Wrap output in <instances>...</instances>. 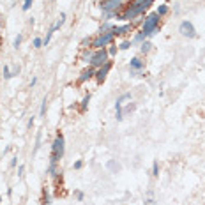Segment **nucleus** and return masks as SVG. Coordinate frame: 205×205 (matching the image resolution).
<instances>
[{
    "label": "nucleus",
    "mask_w": 205,
    "mask_h": 205,
    "mask_svg": "<svg viewBox=\"0 0 205 205\" xmlns=\"http://www.w3.org/2000/svg\"><path fill=\"white\" fill-rule=\"evenodd\" d=\"M64 152H65V142H64L62 133H58V135L55 136L53 143H51V156H50V168H48V173H50L51 177H58L60 172H58L57 165H58V161L64 158Z\"/></svg>",
    "instance_id": "f257e3e1"
},
{
    "label": "nucleus",
    "mask_w": 205,
    "mask_h": 205,
    "mask_svg": "<svg viewBox=\"0 0 205 205\" xmlns=\"http://www.w3.org/2000/svg\"><path fill=\"white\" fill-rule=\"evenodd\" d=\"M154 0H135V2H131V5L119 16V19H124V21H131V19H135L136 16H140V14H143L149 7H150V4H152Z\"/></svg>",
    "instance_id": "f03ea898"
},
{
    "label": "nucleus",
    "mask_w": 205,
    "mask_h": 205,
    "mask_svg": "<svg viewBox=\"0 0 205 205\" xmlns=\"http://www.w3.org/2000/svg\"><path fill=\"white\" fill-rule=\"evenodd\" d=\"M159 14L158 12H150V14H147L145 16V21H143V28H142V32H145L149 37L150 35H154L156 32H158V28H159Z\"/></svg>",
    "instance_id": "7ed1b4c3"
},
{
    "label": "nucleus",
    "mask_w": 205,
    "mask_h": 205,
    "mask_svg": "<svg viewBox=\"0 0 205 205\" xmlns=\"http://www.w3.org/2000/svg\"><path fill=\"white\" fill-rule=\"evenodd\" d=\"M113 32H99V35L97 37H94L92 39V48L94 50H101V48H104V46H108V44H111V41H113Z\"/></svg>",
    "instance_id": "20e7f679"
},
{
    "label": "nucleus",
    "mask_w": 205,
    "mask_h": 205,
    "mask_svg": "<svg viewBox=\"0 0 205 205\" xmlns=\"http://www.w3.org/2000/svg\"><path fill=\"white\" fill-rule=\"evenodd\" d=\"M108 51L104 50V48H101V50H96L94 53H92V58H90V65L92 67H101V65H104L106 62H108Z\"/></svg>",
    "instance_id": "39448f33"
},
{
    "label": "nucleus",
    "mask_w": 205,
    "mask_h": 205,
    "mask_svg": "<svg viewBox=\"0 0 205 205\" xmlns=\"http://www.w3.org/2000/svg\"><path fill=\"white\" fill-rule=\"evenodd\" d=\"M179 32H181L184 37H188V39H195V37H196V30H195L193 23L188 21V19L181 21V25H179Z\"/></svg>",
    "instance_id": "423d86ee"
},
{
    "label": "nucleus",
    "mask_w": 205,
    "mask_h": 205,
    "mask_svg": "<svg viewBox=\"0 0 205 205\" xmlns=\"http://www.w3.org/2000/svg\"><path fill=\"white\" fill-rule=\"evenodd\" d=\"M113 67V64H111V60H108L104 65H101L99 67V71H96V80H97V83H103L104 80H106V76H108V73H110V69Z\"/></svg>",
    "instance_id": "0eeeda50"
},
{
    "label": "nucleus",
    "mask_w": 205,
    "mask_h": 205,
    "mask_svg": "<svg viewBox=\"0 0 205 205\" xmlns=\"http://www.w3.org/2000/svg\"><path fill=\"white\" fill-rule=\"evenodd\" d=\"M127 99H131V94L129 92H126V94H122L117 101H115V110H117V120H122L124 119V111H122V104H124V101H127Z\"/></svg>",
    "instance_id": "6e6552de"
},
{
    "label": "nucleus",
    "mask_w": 205,
    "mask_h": 205,
    "mask_svg": "<svg viewBox=\"0 0 205 205\" xmlns=\"http://www.w3.org/2000/svg\"><path fill=\"white\" fill-rule=\"evenodd\" d=\"M94 74H96V71H94V67H92V65H90V67H87V69H83V71L80 73V76H78V85H83L87 80L94 78Z\"/></svg>",
    "instance_id": "1a4fd4ad"
},
{
    "label": "nucleus",
    "mask_w": 205,
    "mask_h": 205,
    "mask_svg": "<svg viewBox=\"0 0 205 205\" xmlns=\"http://www.w3.org/2000/svg\"><path fill=\"white\" fill-rule=\"evenodd\" d=\"M131 28H133V25H131V23H126V25H122V27H113L111 32H113V35H124V34L131 32Z\"/></svg>",
    "instance_id": "9d476101"
},
{
    "label": "nucleus",
    "mask_w": 205,
    "mask_h": 205,
    "mask_svg": "<svg viewBox=\"0 0 205 205\" xmlns=\"http://www.w3.org/2000/svg\"><path fill=\"white\" fill-rule=\"evenodd\" d=\"M129 67H131V71H138V73H140V71L145 67V62H143V60H140L138 57H135V58H131Z\"/></svg>",
    "instance_id": "9b49d317"
},
{
    "label": "nucleus",
    "mask_w": 205,
    "mask_h": 205,
    "mask_svg": "<svg viewBox=\"0 0 205 205\" xmlns=\"http://www.w3.org/2000/svg\"><path fill=\"white\" fill-rule=\"evenodd\" d=\"M41 142H42V133L39 131V133H37V138H35V145H34V150H32V154H37V150L41 149Z\"/></svg>",
    "instance_id": "f8f14e48"
},
{
    "label": "nucleus",
    "mask_w": 205,
    "mask_h": 205,
    "mask_svg": "<svg viewBox=\"0 0 205 205\" xmlns=\"http://www.w3.org/2000/svg\"><path fill=\"white\" fill-rule=\"evenodd\" d=\"M150 50H152V42H150V41H143L142 46H140V51H142V53H149Z\"/></svg>",
    "instance_id": "ddd939ff"
},
{
    "label": "nucleus",
    "mask_w": 205,
    "mask_h": 205,
    "mask_svg": "<svg viewBox=\"0 0 205 205\" xmlns=\"http://www.w3.org/2000/svg\"><path fill=\"white\" fill-rule=\"evenodd\" d=\"M88 103H90V94H87V96L83 97L81 104H80V111H81V113H83V111H87V106H88Z\"/></svg>",
    "instance_id": "4468645a"
},
{
    "label": "nucleus",
    "mask_w": 205,
    "mask_h": 205,
    "mask_svg": "<svg viewBox=\"0 0 205 205\" xmlns=\"http://www.w3.org/2000/svg\"><path fill=\"white\" fill-rule=\"evenodd\" d=\"M106 166H108V168H110V170H111L113 173L120 172V165H119V163H115L113 159H111V161H108V165H106Z\"/></svg>",
    "instance_id": "2eb2a0df"
},
{
    "label": "nucleus",
    "mask_w": 205,
    "mask_h": 205,
    "mask_svg": "<svg viewBox=\"0 0 205 205\" xmlns=\"http://www.w3.org/2000/svg\"><path fill=\"white\" fill-rule=\"evenodd\" d=\"M147 37H149V35H147L145 32H138V34L135 35V42H143Z\"/></svg>",
    "instance_id": "dca6fc26"
},
{
    "label": "nucleus",
    "mask_w": 205,
    "mask_h": 205,
    "mask_svg": "<svg viewBox=\"0 0 205 205\" xmlns=\"http://www.w3.org/2000/svg\"><path fill=\"white\" fill-rule=\"evenodd\" d=\"M2 74H4V78H5V80H11V78H12V71L9 69V65H4Z\"/></svg>",
    "instance_id": "f3484780"
},
{
    "label": "nucleus",
    "mask_w": 205,
    "mask_h": 205,
    "mask_svg": "<svg viewBox=\"0 0 205 205\" xmlns=\"http://www.w3.org/2000/svg\"><path fill=\"white\" fill-rule=\"evenodd\" d=\"M156 12H158L159 16H165V14L168 12V5H166V4H161V5L158 7V11H156Z\"/></svg>",
    "instance_id": "a211bd4d"
},
{
    "label": "nucleus",
    "mask_w": 205,
    "mask_h": 205,
    "mask_svg": "<svg viewBox=\"0 0 205 205\" xmlns=\"http://www.w3.org/2000/svg\"><path fill=\"white\" fill-rule=\"evenodd\" d=\"M64 23H65V14H64V12H60V16H58V21H57L55 25H57V28H60Z\"/></svg>",
    "instance_id": "6ab92c4d"
},
{
    "label": "nucleus",
    "mask_w": 205,
    "mask_h": 205,
    "mask_svg": "<svg viewBox=\"0 0 205 205\" xmlns=\"http://www.w3.org/2000/svg\"><path fill=\"white\" fill-rule=\"evenodd\" d=\"M21 41H23V35H21V34H18V35L14 37V42H12V46H14V48H19Z\"/></svg>",
    "instance_id": "aec40b11"
},
{
    "label": "nucleus",
    "mask_w": 205,
    "mask_h": 205,
    "mask_svg": "<svg viewBox=\"0 0 205 205\" xmlns=\"http://www.w3.org/2000/svg\"><path fill=\"white\" fill-rule=\"evenodd\" d=\"M152 175H154V177H158V175H159V163H158V161H154V163H152Z\"/></svg>",
    "instance_id": "412c9836"
},
{
    "label": "nucleus",
    "mask_w": 205,
    "mask_h": 205,
    "mask_svg": "<svg viewBox=\"0 0 205 205\" xmlns=\"http://www.w3.org/2000/svg\"><path fill=\"white\" fill-rule=\"evenodd\" d=\"M30 7H32V0H23V5H21V9H23V11L27 12V11H28Z\"/></svg>",
    "instance_id": "4be33fe9"
},
{
    "label": "nucleus",
    "mask_w": 205,
    "mask_h": 205,
    "mask_svg": "<svg viewBox=\"0 0 205 205\" xmlns=\"http://www.w3.org/2000/svg\"><path fill=\"white\" fill-rule=\"evenodd\" d=\"M32 44H34V48H41V46H42V39H41V37H35Z\"/></svg>",
    "instance_id": "5701e85b"
},
{
    "label": "nucleus",
    "mask_w": 205,
    "mask_h": 205,
    "mask_svg": "<svg viewBox=\"0 0 205 205\" xmlns=\"http://www.w3.org/2000/svg\"><path fill=\"white\" fill-rule=\"evenodd\" d=\"M90 58H92V51H85V53H83V60H85V62H90Z\"/></svg>",
    "instance_id": "b1692460"
},
{
    "label": "nucleus",
    "mask_w": 205,
    "mask_h": 205,
    "mask_svg": "<svg viewBox=\"0 0 205 205\" xmlns=\"http://www.w3.org/2000/svg\"><path fill=\"white\" fill-rule=\"evenodd\" d=\"M41 204H42V205L51 204V202H50V195H48V193H44V196H42V202H41Z\"/></svg>",
    "instance_id": "393cba45"
},
{
    "label": "nucleus",
    "mask_w": 205,
    "mask_h": 205,
    "mask_svg": "<svg viewBox=\"0 0 205 205\" xmlns=\"http://www.w3.org/2000/svg\"><path fill=\"white\" fill-rule=\"evenodd\" d=\"M81 166H83V161H81V159H78V161H76V163L73 165V168H74V170H80Z\"/></svg>",
    "instance_id": "a878e982"
},
{
    "label": "nucleus",
    "mask_w": 205,
    "mask_h": 205,
    "mask_svg": "<svg viewBox=\"0 0 205 205\" xmlns=\"http://www.w3.org/2000/svg\"><path fill=\"white\" fill-rule=\"evenodd\" d=\"M127 48H131V42H129V41H124V42L120 44V50H127Z\"/></svg>",
    "instance_id": "bb28decb"
},
{
    "label": "nucleus",
    "mask_w": 205,
    "mask_h": 205,
    "mask_svg": "<svg viewBox=\"0 0 205 205\" xmlns=\"http://www.w3.org/2000/svg\"><path fill=\"white\" fill-rule=\"evenodd\" d=\"M44 111H46V97H44L42 103H41V115H44Z\"/></svg>",
    "instance_id": "cd10ccee"
},
{
    "label": "nucleus",
    "mask_w": 205,
    "mask_h": 205,
    "mask_svg": "<svg viewBox=\"0 0 205 205\" xmlns=\"http://www.w3.org/2000/svg\"><path fill=\"white\" fill-rule=\"evenodd\" d=\"M117 53V46H110V50H108V55H115Z\"/></svg>",
    "instance_id": "c85d7f7f"
},
{
    "label": "nucleus",
    "mask_w": 205,
    "mask_h": 205,
    "mask_svg": "<svg viewBox=\"0 0 205 205\" xmlns=\"http://www.w3.org/2000/svg\"><path fill=\"white\" fill-rule=\"evenodd\" d=\"M23 172H25V166H23V165H19V166H18V175H19V177H23Z\"/></svg>",
    "instance_id": "c756f323"
},
{
    "label": "nucleus",
    "mask_w": 205,
    "mask_h": 205,
    "mask_svg": "<svg viewBox=\"0 0 205 205\" xmlns=\"http://www.w3.org/2000/svg\"><path fill=\"white\" fill-rule=\"evenodd\" d=\"M76 198H78L80 202H83V198H85V195H83L81 191H76Z\"/></svg>",
    "instance_id": "7c9ffc66"
},
{
    "label": "nucleus",
    "mask_w": 205,
    "mask_h": 205,
    "mask_svg": "<svg viewBox=\"0 0 205 205\" xmlns=\"http://www.w3.org/2000/svg\"><path fill=\"white\" fill-rule=\"evenodd\" d=\"M16 163H18V158H12V159H11V163H9V166H11V168H14V166H16Z\"/></svg>",
    "instance_id": "2f4dec72"
},
{
    "label": "nucleus",
    "mask_w": 205,
    "mask_h": 205,
    "mask_svg": "<svg viewBox=\"0 0 205 205\" xmlns=\"http://www.w3.org/2000/svg\"><path fill=\"white\" fill-rule=\"evenodd\" d=\"M32 126H34V115H32V117L28 119V122H27V127H32Z\"/></svg>",
    "instance_id": "473e14b6"
},
{
    "label": "nucleus",
    "mask_w": 205,
    "mask_h": 205,
    "mask_svg": "<svg viewBox=\"0 0 205 205\" xmlns=\"http://www.w3.org/2000/svg\"><path fill=\"white\" fill-rule=\"evenodd\" d=\"M35 83H37V78H32V81H30V88L35 87Z\"/></svg>",
    "instance_id": "72a5a7b5"
},
{
    "label": "nucleus",
    "mask_w": 205,
    "mask_h": 205,
    "mask_svg": "<svg viewBox=\"0 0 205 205\" xmlns=\"http://www.w3.org/2000/svg\"><path fill=\"white\" fill-rule=\"evenodd\" d=\"M0 46H2V34H0Z\"/></svg>",
    "instance_id": "f704fd0d"
},
{
    "label": "nucleus",
    "mask_w": 205,
    "mask_h": 205,
    "mask_svg": "<svg viewBox=\"0 0 205 205\" xmlns=\"http://www.w3.org/2000/svg\"><path fill=\"white\" fill-rule=\"evenodd\" d=\"M0 204H2V196H0Z\"/></svg>",
    "instance_id": "c9c22d12"
},
{
    "label": "nucleus",
    "mask_w": 205,
    "mask_h": 205,
    "mask_svg": "<svg viewBox=\"0 0 205 205\" xmlns=\"http://www.w3.org/2000/svg\"><path fill=\"white\" fill-rule=\"evenodd\" d=\"M50 2H55V0H50Z\"/></svg>",
    "instance_id": "e433bc0d"
},
{
    "label": "nucleus",
    "mask_w": 205,
    "mask_h": 205,
    "mask_svg": "<svg viewBox=\"0 0 205 205\" xmlns=\"http://www.w3.org/2000/svg\"><path fill=\"white\" fill-rule=\"evenodd\" d=\"M119 2H124V0H119Z\"/></svg>",
    "instance_id": "4c0bfd02"
},
{
    "label": "nucleus",
    "mask_w": 205,
    "mask_h": 205,
    "mask_svg": "<svg viewBox=\"0 0 205 205\" xmlns=\"http://www.w3.org/2000/svg\"><path fill=\"white\" fill-rule=\"evenodd\" d=\"M166 2H170V0H166Z\"/></svg>",
    "instance_id": "58836bf2"
}]
</instances>
